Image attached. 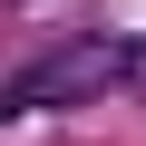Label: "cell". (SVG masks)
Wrapping results in <instances>:
<instances>
[{
    "instance_id": "6da1fadb",
    "label": "cell",
    "mask_w": 146,
    "mask_h": 146,
    "mask_svg": "<svg viewBox=\"0 0 146 146\" xmlns=\"http://www.w3.org/2000/svg\"><path fill=\"white\" fill-rule=\"evenodd\" d=\"M136 88L146 98V39H58L49 58L10 68L0 78V117H39V107H98Z\"/></svg>"
}]
</instances>
